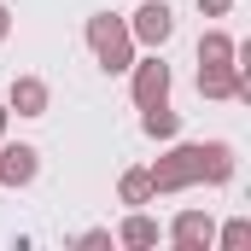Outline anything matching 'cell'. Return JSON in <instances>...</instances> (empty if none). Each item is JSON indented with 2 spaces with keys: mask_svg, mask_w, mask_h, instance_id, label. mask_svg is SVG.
Here are the masks:
<instances>
[{
  "mask_svg": "<svg viewBox=\"0 0 251 251\" xmlns=\"http://www.w3.org/2000/svg\"><path fill=\"white\" fill-rule=\"evenodd\" d=\"M82 35H88V47H94V59H100V70H105V76H128V64H134V35H128V18H117V12H94Z\"/></svg>",
  "mask_w": 251,
  "mask_h": 251,
  "instance_id": "1",
  "label": "cell"
},
{
  "mask_svg": "<svg viewBox=\"0 0 251 251\" xmlns=\"http://www.w3.org/2000/svg\"><path fill=\"white\" fill-rule=\"evenodd\" d=\"M152 199H170V193H187V187H199V146L193 140H181V146H170L152 170Z\"/></svg>",
  "mask_w": 251,
  "mask_h": 251,
  "instance_id": "2",
  "label": "cell"
},
{
  "mask_svg": "<svg viewBox=\"0 0 251 251\" xmlns=\"http://www.w3.org/2000/svg\"><path fill=\"white\" fill-rule=\"evenodd\" d=\"M128 35H134V47H170V35H176V12H170V0H140L134 6V18H128Z\"/></svg>",
  "mask_w": 251,
  "mask_h": 251,
  "instance_id": "3",
  "label": "cell"
},
{
  "mask_svg": "<svg viewBox=\"0 0 251 251\" xmlns=\"http://www.w3.org/2000/svg\"><path fill=\"white\" fill-rule=\"evenodd\" d=\"M170 82H176V76H170V64L158 59V53L128 64V94H134L140 111H146V105H164V100H170Z\"/></svg>",
  "mask_w": 251,
  "mask_h": 251,
  "instance_id": "4",
  "label": "cell"
},
{
  "mask_svg": "<svg viewBox=\"0 0 251 251\" xmlns=\"http://www.w3.org/2000/svg\"><path fill=\"white\" fill-rule=\"evenodd\" d=\"M41 152L29 140H0V187H35Z\"/></svg>",
  "mask_w": 251,
  "mask_h": 251,
  "instance_id": "5",
  "label": "cell"
},
{
  "mask_svg": "<svg viewBox=\"0 0 251 251\" xmlns=\"http://www.w3.org/2000/svg\"><path fill=\"white\" fill-rule=\"evenodd\" d=\"M210 240H216L210 210H176V222H170V246L176 251H210Z\"/></svg>",
  "mask_w": 251,
  "mask_h": 251,
  "instance_id": "6",
  "label": "cell"
},
{
  "mask_svg": "<svg viewBox=\"0 0 251 251\" xmlns=\"http://www.w3.org/2000/svg\"><path fill=\"white\" fill-rule=\"evenodd\" d=\"M6 111H18V117H47V111H53V88H47L41 76H12Z\"/></svg>",
  "mask_w": 251,
  "mask_h": 251,
  "instance_id": "7",
  "label": "cell"
},
{
  "mask_svg": "<svg viewBox=\"0 0 251 251\" xmlns=\"http://www.w3.org/2000/svg\"><path fill=\"white\" fill-rule=\"evenodd\" d=\"M199 181L204 187H228L234 181V146L228 140H199Z\"/></svg>",
  "mask_w": 251,
  "mask_h": 251,
  "instance_id": "8",
  "label": "cell"
},
{
  "mask_svg": "<svg viewBox=\"0 0 251 251\" xmlns=\"http://www.w3.org/2000/svg\"><path fill=\"white\" fill-rule=\"evenodd\" d=\"M158 240H164V228H158V222L134 204V210L123 216V228H117V246H128V251H152Z\"/></svg>",
  "mask_w": 251,
  "mask_h": 251,
  "instance_id": "9",
  "label": "cell"
},
{
  "mask_svg": "<svg viewBox=\"0 0 251 251\" xmlns=\"http://www.w3.org/2000/svg\"><path fill=\"white\" fill-rule=\"evenodd\" d=\"M140 134H146V140H176V134H181V111H170V100H164V105H146V111H140Z\"/></svg>",
  "mask_w": 251,
  "mask_h": 251,
  "instance_id": "10",
  "label": "cell"
},
{
  "mask_svg": "<svg viewBox=\"0 0 251 251\" xmlns=\"http://www.w3.org/2000/svg\"><path fill=\"white\" fill-rule=\"evenodd\" d=\"M234 53H240V41L228 29H204L199 35V64H234Z\"/></svg>",
  "mask_w": 251,
  "mask_h": 251,
  "instance_id": "11",
  "label": "cell"
},
{
  "mask_svg": "<svg viewBox=\"0 0 251 251\" xmlns=\"http://www.w3.org/2000/svg\"><path fill=\"white\" fill-rule=\"evenodd\" d=\"M117 199H123L128 210H134V204H152V176H146V170H123V176H117Z\"/></svg>",
  "mask_w": 251,
  "mask_h": 251,
  "instance_id": "12",
  "label": "cell"
},
{
  "mask_svg": "<svg viewBox=\"0 0 251 251\" xmlns=\"http://www.w3.org/2000/svg\"><path fill=\"white\" fill-rule=\"evenodd\" d=\"M210 246H222V251H246V246H251V216H234V222H222Z\"/></svg>",
  "mask_w": 251,
  "mask_h": 251,
  "instance_id": "13",
  "label": "cell"
},
{
  "mask_svg": "<svg viewBox=\"0 0 251 251\" xmlns=\"http://www.w3.org/2000/svg\"><path fill=\"white\" fill-rule=\"evenodd\" d=\"M70 246H82V251H100V246H111V228H82Z\"/></svg>",
  "mask_w": 251,
  "mask_h": 251,
  "instance_id": "14",
  "label": "cell"
},
{
  "mask_svg": "<svg viewBox=\"0 0 251 251\" xmlns=\"http://www.w3.org/2000/svg\"><path fill=\"white\" fill-rule=\"evenodd\" d=\"M199 12H204V18H228V12H234V0H199Z\"/></svg>",
  "mask_w": 251,
  "mask_h": 251,
  "instance_id": "15",
  "label": "cell"
},
{
  "mask_svg": "<svg viewBox=\"0 0 251 251\" xmlns=\"http://www.w3.org/2000/svg\"><path fill=\"white\" fill-rule=\"evenodd\" d=\"M12 35V6H0V41Z\"/></svg>",
  "mask_w": 251,
  "mask_h": 251,
  "instance_id": "16",
  "label": "cell"
},
{
  "mask_svg": "<svg viewBox=\"0 0 251 251\" xmlns=\"http://www.w3.org/2000/svg\"><path fill=\"white\" fill-rule=\"evenodd\" d=\"M6 117H12V111H6V100H0V140H6Z\"/></svg>",
  "mask_w": 251,
  "mask_h": 251,
  "instance_id": "17",
  "label": "cell"
}]
</instances>
